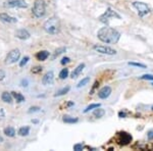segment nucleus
<instances>
[{
    "label": "nucleus",
    "mask_w": 153,
    "mask_h": 151,
    "mask_svg": "<svg viewBox=\"0 0 153 151\" xmlns=\"http://www.w3.org/2000/svg\"><path fill=\"white\" fill-rule=\"evenodd\" d=\"M30 133V127H23L18 130V135L22 137H25V136H28Z\"/></svg>",
    "instance_id": "f3484780"
},
{
    "label": "nucleus",
    "mask_w": 153,
    "mask_h": 151,
    "mask_svg": "<svg viewBox=\"0 0 153 151\" xmlns=\"http://www.w3.org/2000/svg\"><path fill=\"white\" fill-rule=\"evenodd\" d=\"M0 142H3V138L1 136H0Z\"/></svg>",
    "instance_id": "4c0bfd02"
},
{
    "label": "nucleus",
    "mask_w": 153,
    "mask_h": 151,
    "mask_svg": "<svg viewBox=\"0 0 153 151\" xmlns=\"http://www.w3.org/2000/svg\"><path fill=\"white\" fill-rule=\"evenodd\" d=\"M40 110V107L38 106H34V107H31L29 110V113H36V111H39Z\"/></svg>",
    "instance_id": "2f4dec72"
},
{
    "label": "nucleus",
    "mask_w": 153,
    "mask_h": 151,
    "mask_svg": "<svg viewBox=\"0 0 153 151\" xmlns=\"http://www.w3.org/2000/svg\"><path fill=\"white\" fill-rule=\"evenodd\" d=\"M68 77V68H66L59 73V78L61 80H64V79H66Z\"/></svg>",
    "instance_id": "5701e85b"
},
{
    "label": "nucleus",
    "mask_w": 153,
    "mask_h": 151,
    "mask_svg": "<svg viewBox=\"0 0 153 151\" xmlns=\"http://www.w3.org/2000/svg\"><path fill=\"white\" fill-rule=\"evenodd\" d=\"M15 36L17 38L20 39V40H27V39L30 38V33L25 29H20V30H17V33H15Z\"/></svg>",
    "instance_id": "f8f14e48"
},
{
    "label": "nucleus",
    "mask_w": 153,
    "mask_h": 151,
    "mask_svg": "<svg viewBox=\"0 0 153 151\" xmlns=\"http://www.w3.org/2000/svg\"><path fill=\"white\" fill-rule=\"evenodd\" d=\"M130 65H133V66H137V68H146V65H143V63L140 62H129Z\"/></svg>",
    "instance_id": "bb28decb"
},
{
    "label": "nucleus",
    "mask_w": 153,
    "mask_h": 151,
    "mask_svg": "<svg viewBox=\"0 0 153 151\" xmlns=\"http://www.w3.org/2000/svg\"><path fill=\"white\" fill-rule=\"evenodd\" d=\"M0 20L3 23H7V24H13V23L17 22V20L15 17H10L7 13H0Z\"/></svg>",
    "instance_id": "ddd939ff"
},
{
    "label": "nucleus",
    "mask_w": 153,
    "mask_h": 151,
    "mask_svg": "<svg viewBox=\"0 0 153 151\" xmlns=\"http://www.w3.org/2000/svg\"><path fill=\"white\" fill-rule=\"evenodd\" d=\"M29 59H30V58H29V57H28V56L24 57V58H23V60L20 62V68H23V66H25L26 65H27L28 61H29Z\"/></svg>",
    "instance_id": "c85d7f7f"
},
{
    "label": "nucleus",
    "mask_w": 153,
    "mask_h": 151,
    "mask_svg": "<svg viewBox=\"0 0 153 151\" xmlns=\"http://www.w3.org/2000/svg\"><path fill=\"white\" fill-rule=\"evenodd\" d=\"M83 148H84V144H82V143H79V144L74 145V150H76V151H80V150H82Z\"/></svg>",
    "instance_id": "cd10ccee"
},
{
    "label": "nucleus",
    "mask_w": 153,
    "mask_h": 151,
    "mask_svg": "<svg viewBox=\"0 0 153 151\" xmlns=\"http://www.w3.org/2000/svg\"><path fill=\"white\" fill-rule=\"evenodd\" d=\"M4 6H5V7H8V8H11V7L26 8V7H28V4L25 0H10V1L5 2Z\"/></svg>",
    "instance_id": "0eeeda50"
},
{
    "label": "nucleus",
    "mask_w": 153,
    "mask_h": 151,
    "mask_svg": "<svg viewBox=\"0 0 153 151\" xmlns=\"http://www.w3.org/2000/svg\"><path fill=\"white\" fill-rule=\"evenodd\" d=\"M97 107H100V104H97V103H95V104H90L89 106H87V108L84 110V113H87L88 111H90L91 109H94V108H97Z\"/></svg>",
    "instance_id": "a878e982"
},
{
    "label": "nucleus",
    "mask_w": 153,
    "mask_h": 151,
    "mask_svg": "<svg viewBox=\"0 0 153 151\" xmlns=\"http://www.w3.org/2000/svg\"><path fill=\"white\" fill-rule=\"evenodd\" d=\"M94 116L95 118H102V116L105 114V111H104V109H102V108H99V107H97V109H95V111H94Z\"/></svg>",
    "instance_id": "6ab92c4d"
},
{
    "label": "nucleus",
    "mask_w": 153,
    "mask_h": 151,
    "mask_svg": "<svg viewBox=\"0 0 153 151\" xmlns=\"http://www.w3.org/2000/svg\"><path fill=\"white\" fill-rule=\"evenodd\" d=\"M66 47H60V48H58V49L55 50V53H54V56H53V57L58 56V55L62 54L63 52H66Z\"/></svg>",
    "instance_id": "393cba45"
},
{
    "label": "nucleus",
    "mask_w": 153,
    "mask_h": 151,
    "mask_svg": "<svg viewBox=\"0 0 153 151\" xmlns=\"http://www.w3.org/2000/svg\"><path fill=\"white\" fill-rule=\"evenodd\" d=\"M69 61H71V59L68 58V57H63V58H62V60H61V65H66V63H68Z\"/></svg>",
    "instance_id": "473e14b6"
},
{
    "label": "nucleus",
    "mask_w": 153,
    "mask_h": 151,
    "mask_svg": "<svg viewBox=\"0 0 153 151\" xmlns=\"http://www.w3.org/2000/svg\"><path fill=\"white\" fill-rule=\"evenodd\" d=\"M111 88L109 86H105L103 87V88L101 89L100 91L98 92V96L99 98H101V99H105V98L109 97V95L111 94Z\"/></svg>",
    "instance_id": "9d476101"
},
{
    "label": "nucleus",
    "mask_w": 153,
    "mask_h": 151,
    "mask_svg": "<svg viewBox=\"0 0 153 151\" xmlns=\"http://www.w3.org/2000/svg\"><path fill=\"white\" fill-rule=\"evenodd\" d=\"M133 6L138 10V15L140 17H143L145 15H149L150 13V8L149 6L147 5L144 2H139V1H135L133 2Z\"/></svg>",
    "instance_id": "20e7f679"
},
{
    "label": "nucleus",
    "mask_w": 153,
    "mask_h": 151,
    "mask_svg": "<svg viewBox=\"0 0 153 151\" xmlns=\"http://www.w3.org/2000/svg\"><path fill=\"white\" fill-rule=\"evenodd\" d=\"M43 28L45 30V32H47L48 34H51V35H55V34L59 33V30H60L59 20L54 17H50L49 20L45 22Z\"/></svg>",
    "instance_id": "f03ea898"
},
{
    "label": "nucleus",
    "mask_w": 153,
    "mask_h": 151,
    "mask_svg": "<svg viewBox=\"0 0 153 151\" xmlns=\"http://www.w3.org/2000/svg\"><path fill=\"white\" fill-rule=\"evenodd\" d=\"M141 80H149V81H153V76L152 75H144L140 78Z\"/></svg>",
    "instance_id": "7c9ffc66"
},
{
    "label": "nucleus",
    "mask_w": 153,
    "mask_h": 151,
    "mask_svg": "<svg viewBox=\"0 0 153 151\" xmlns=\"http://www.w3.org/2000/svg\"><path fill=\"white\" fill-rule=\"evenodd\" d=\"M132 141V136L128 133H119V143L120 145H128Z\"/></svg>",
    "instance_id": "1a4fd4ad"
},
{
    "label": "nucleus",
    "mask_w": 153,
    "mask_h": 151,
    "mask_svg": "<svg viewBox=\"0 0 153 151\" xmlns=\"http://www.w3.org/2000/svg\"><path fill=\"white\" fill-rule=\"evenodd\" d=\"M89 82H90V78L89 77H86V78H84V79L81 80V81L79 82V84L76 85V88H81V87H84V86L87 85V84L89 83Z\"/></svg>",
    "instance_id": "4be33fe9"
},
{
    "label": "nucleus",
    "mask_w": 153,
    "mask_h": 151,
    "mask_svg": "<svg viewBox=\"0 0 153 151\" xmlns=\"http://www.w3.org/2000/svg\"><path fill=\"white\" fill-rule=\"evenodd\" d=\"M40 72H42V68L41 66H35L34 68H32V73L33 74H38Z\"/></svg>",
    "instance_id": "c756f323"
},
{
    "label": "nucleus",
    "mask_w": 153,
    "mask_h": 151,
    "mask_svg": "<svg viewBox=\"0 0 153 151\" xmlns=\"http://www.w3.org/2000/svg\"><path fill=\"white\" fill-rule=\"evenodd\" d=\"M97 36L102 42L107 43V44H115L119 42L120 38V34L119 32L112 28H109V27L101 28L97 33Z\"/></svg>",
    "instance_id": "f257e3e1"
},
{
    "label": "nucleus",
    "mask_w": 153,
    "mask_h": 151,
    "mask_svg": "<svg viewBox=\"0 0 153 151\" xmlns=\"http://www.w3.org/2000/svg\"><path fill=\"white\" fill-rule=\"evenodd\" d=\"M4 78H5V73H4V70H0V81H2Z\"/></svg>",
    "instance_id": "f704fd0d"
},
{
    "label": "nucleus",
    "mask_w": 153,
    "mask_h": 151,
    "mask_svg": "<svg viewBox=\"0 0 153 151\" xmlns=\"http://www.w3.org/2000/svg\"><path fill=\"white\" fill-rule=\"evenodd\" d=\"M20 56V52L18 49H13L7 54L5 58V63L6 65H12V63L17 62Z\"/></svg>",
    "instance_id": "423d86ee"
},
{
    "label": "nucleus",
    "mask_w": 153,
    "mask_h": 151,
    "mask_svg": "<svg viewBox=\"0 0 153 151\" xmlns=\"http://www.w3.org/2000/svg\"><path fill=\"white\" fill-rule=\"evenodd\" d=\"M53 80H54V74H53V72H48L47 74L43 77L42 83H43V85L48 86L53 83Z\"/></svg>",
    "instance_id": "9b49d317"
},
{
    "label": "nucleus",
    "mask_w": 153,
    "mask_h": 151,
    "mask_svg": "<svg viewBox=\"0 0 153 151\" xmlns=\"http://www.w3.org/2000/svg\"><path fill=\"white\" fill-rule=\"evenodd\" d=\"M69 87H64V88H62V89H60L59 91H57L56 92V94H54L55 97H57V96H62V95H66V93H68V91H69Z\"/></svg>",
    "instance_id": "aec40b11"
},
{
    "label": "nucleus",
    "mask_w": 153,
    "mask_h": 151,
    "mask_svg": "<svg viewBox=\"0 0 153 151\" xmlns=\"http://www.w3.org/2000/svg\"><path fill=\"white\" fill-rule=\"evenodd\" d=\"M46 5L44 0H36L33 7V15L36 17H42L45 15Z\"/></svg>",
    "instance_id": "7ed1b4c3"
},
{
    "label": "nucleus",
    "mask_w": 153,
    "mask_h": 151,
    "mask_svg": "<svg viewBox=\"0 0 153 151\" xmlns=\"http://www.w3.org/2000/svg\"><path fill=\"white\" fill-rule=\"evenodd\" d=\"M1 98H2V100H3L4 102H6V103H11V102H12V95H11L10 93H8V92H3V93H2Z\"/></svg>",
    "instance_id": "dca6fc26"
},
{
    "label": "nucleus",
    "mask_w": 153,
    "mask_h": 151,
    "mask_svg": "<svg viewBox=\"0 0 153 151\" xmlns=\"http://www.w3.org/2000/svg\"><path fill=\"white\" fill-rule=\"evenodd\" d=\"M4 134L8 137H13L15 135V130L11 127H8V128H5L4 129Z\"/></svg>",
    "instance_id": "a211bd4d"
},
{
    "label": "nucleus",
    "mask_w": 153,
    "mask_h": 151,
    "mask_svg": "<svg viewBox=\"0 0 153 151\" xmlns=\"http://www.w3.org/2000/svg\"><path fill=\"white\" fill-rule=\"evenodd\" d=\"M4 118V111L2 109H0V120H3Z\"/></svg>",
    "instance_id": "c9c22d12"
},
{
    "label": "nucleus",
    "mask_w": 153,
    "mask_h": 151,
    "mask_svg": "<svg viewBox=\"0 0 153 151\" xmlns=\"http://www.w3.org/2000/svg\"><path fill=\"white\" fill-rule=\"evenodd\" d=\"M63 122L66 123H75L78 122V118H69V116H64L63 118Z\"/></svg>",
    "instance_id": "b1692460"
},
{
    "label": "nucleus",
    "mask_w": 153,
    "mask_h": 151,
    "mask_svg": "<svg viewBox=\"0 0 153 151\" xmlns=\"http://www.w3.org/2000/svg\"><path fill=\"white\" fill-rule=\"evenodd\" d=\"M11 93H12L11 95L15 98V100H17V102H18V103H20V102L25 101V97L20 94V93H17V92H11Z\"/></svg>",
    "instance_id": "412c9836"
},
{
    "label": "nucleus",
    "mask_w": 153,
    "mask_h": 151,
    "mask_svg": "<svg viewBox=\"0 0 153 151\" xmlns=\"http://www.w3.org/2000/svg\"><path fill=\"white\" fill-rule=\"evenodd\" d=\"M48 56H49V52L46 51V50L38 52V53H37V55H36L37 59H38V60H40V61H44L45 59H47Z\"/></svg>",
    "instance_id": "2eb2a0df"
},
{
    "label": "nucleus",
    "mask_w": 153,
    "mask_h": 151,
    "mask_svg": "<svg viewBox=\"0 0 153 151\" xmlns=\"http://www.w3.org/2000/svg\"><path fill=\"white\" fill-rule=\"evenodd\" d=\"M84 68H85V63H81V65H79L75 68V70H74V72L71 73V78H73V79H76V78H78L79 76H80L81 73L83 72Z\"/></svg>",
    "instance_id": "4468645a"
},
{
    "label": "nucleus",
    "mask_w": 153,
    "mask_h": 151,
    "mask_svg": "<svg viewBox=\"0 0 153 151\" xmlns=\"http://www.w3.org/2000/svg\"><path fill=\"white\" fill-rule=\"evenodd\" d=\"M152 85H153V84H152Z\"/></svg>",
    "instance_id": "58836bf2"
},
{
    "label": "nucleus",
    "mask_w": 153,
    "mask_h": 151,
    "mask_svg": "<svg viewBox=\"0 0 153 151\" xmlns=\"http://www.w3.org/2000/svg\"><path fill=\"white\" fill-rule=\"evenodd\" d=\"M93 49L95 50V51L99 52V53L106 54V55H114V54H117V51H115L114 49H112V48H110V47L97 46V45H95V46L93 47Z\"/></svg>",
    "instance_id": "6e6552de"
},
{
    "label": "nucleus",
    "mask_w": 153,
    "mask_h": 151,
    "mask_svg": "<svg viewBox=\"0 0 153 151\" xmlns=\"http://www.w3.org/2000/svg\"><path fill=\"white\" fill-rule=\"evenodd\" d=\"M110 17H117V19L120 20V15L117 12V11H114V10L112 9V8H110V7H108L107 9H106L105 12H104L103 15H102L101 17H99V20H100V22L107 24L108 20H109Z\"/></svg>",
    "instance_id": "39448f33"
},
{
    "label": "nucleus",
    "mask_w": 153,
    "mask_h": 151,
    "mask_svg": "<svg viewBox=\"0 0 153 151\" xmlns=\"http://www.w3.org/2000/svg\"><path fill=\"white\" fill-rule=\"evenodd\" d=\"M119 118H125V116H126V113H119Z\"/></svg>",
    "instance_id": "e433bc0d"
},
{
    "label": "nucleus",
    "mask_w": 153,
    "mask_h": 151,
    "mask_svg": "<svg viewBox=\"0 0 153 151\" xmlns=\"http://www.w3.org/2000/svg\"><path fill=\"white\" fill-rule=\"evenodd\" d=\"M147 138L149 139V140H152V139H153V130H150V131H148Z\"/></svg>",
    "instance_id": "72a5a7b5"
}]
</instances>
